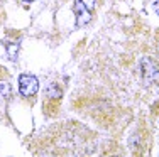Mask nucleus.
I'll return each mask as SVG.
<instances>
[{
	"label": "nucleus",
	"mask_w": 159,
	"mask_h": 157,
	"mask_svg": "<svg viewBox=\"0 0 159 157\" xmlns=\"http://www.w3.org/2000/svg\"><path fill=\"white\" fill-rule=\"evenodd\" d=\"M141 73L146 83H157L159 81V63L152 58H144L141 61Z\"/></svg>",
	"instance_id": "nucleus-1"
},
{
	"label": "nucleus",
	"mask_w": 159,
	"mask_h": 157,
	"mask_svg": "<svg viewBox=\"0 0 159 157\" xmlns=\"http://www.w3.org/2000/svg\"><path fill=\"white\" fill-rule=\"evenodd\" d=\"M39 89V80L34 74H20L19 78V91L22 96H34Z\"/></svg>",
	"instance_id": "nucleus-2"
},
{
	"label": "nucleus",
	"mask_w": 159,
	"mask_h": 157,
	"mask_svg": "<svg viewBox=\"0 0 159 157\" xmlns=\"http://www.w3.org/2000/svg\"><path fill=\"white\" fill-rule=\"evenodd\" d=\"M75 17H76V27H83V25L90 24L92 20V12L81 5V3L75 2Z\"/></svg>",
	"instance_id": "nucleus-3"
},
{
	"label": "nucleus",
	"mask_w": 159,
	"mask_h": 157,
	"mask_svg": "<svg viewBox=\"0 0 159 157\" xmlns=\"http://www.w3.org/2000/svg\"><path fill=\"white\" fill-rule=\"evenodd\" d=\"M46 95L49 96V98H52V96H54V98H59V96L63 95V91H61L58 86H56L54 83H49L48 88H46Z\"/></svg>",
	"instance_id": "nucleus-4"
},
{
	"label": "nucleus",
	"mask_w": 159,
	"mask_h": 157,
	"mask_svg": "<svg viewBox=\"0 0 159 157\" xmlns=\"http://www.w3.org/2000/svg\"><path fill=\"white\" fill-rule=\"evenodd\" d=\"M10 95H12V88H10V85L7 83V81H0V96H2L3 100H7Z\"/></svg>",
	"instance_id": "nucleus-5"
},
{
	"label": "nucleus",
	"mask_w": 159,
	"mask_h": 157,
	"mask_svg": "<svg viewBox=\"0 0 159 157\" xmlns=\"http://www.w3.org/2000/svg\"><path fill=\"white\" fill-rule=\"evenodd\" d=\"M78 3H81L85 9H88L90 12H92L93 9H95V3H97V0H76Z\"/></svg>",
	"instance_id": "nucleus-6"
},
{
	"label": "nucleus",
	"mask_w": 159,
	"mask_h": 157,
	"mask_svg": "<svg viewBox=\"0 0 159 157\" xmlns=\"http://www.w3.org/2000/svg\"><path fill=\"white\" fill-rule=\"evenodd\" d=\"M152 7H154V10H156V14L159 15V2H154V3H152Z\"/></svg>",
	"instance_id": "nucleus-7"
},
{
	"label": "nucleus",
	"mask_w": 159,
	"mask_h": 157,
	"mask_svg": "<svg viewBox=\"0 0 159 157\" xmlns=\"http://www.w3.org/2000/svg\"><path fill=\"white\" fill-rule=\"evenodd\" d=\"M24 3H31V2H34V0H22Z\"/></svg>",
	"instance_id": "nucleus-8"
}]
</instances>
